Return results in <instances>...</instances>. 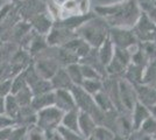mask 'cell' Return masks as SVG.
<instances>
[{
    "instance_id": "f546056e",
    "label": "cell",
    "mask_w": 156,
    "mask_h": 140,
    "mask_svg": "<svg viewBox=\"0 0 156 140\" xmlns=\"http://www.w3.org/2000/svg\"><path fill=\"white\" fill-rule=\"evenodd\" d=\"M79 64H80L82 75H83L84 80H103V77L99 75V73L94 68H92L91 66H87V64H82V63H79Z\"/></svg>"
},
{
    "instance_id": "44dd1931",
    "label": "cell",
    "mask_w": 156,
    "mask_h": 140,
    "mask_svg": "<svg viewBox=\"0 0 156 140\" xmlns=\"http://www.w3.org/2000/svg\"><path fill=\"white\" fill-rule=\"evenodd\" d=\"M65 71L68 74L69 78L71 80L73 85L80 87L83 83V75H82V69H80V64L79 63H72L65 67Z\"/></svg>"
},
{
    "instance_id": "9a60e30c",
    "label": "cell",
    "mask_w": 156,
    "mask_h": 140,
    "mask_svg": "<svg viewBox=\"0 0 156 140\" xmlns=\"http://www.w3.org/2000/svg\"><path fill=\"white\" fill-rule=\"evenodd\" d=\"M97 55L98 59L100 61V63L106 67L108 63H110L112 59H113V55H114V46L112 43V41L110 39V35L106 38V40L101 43V46L97 49Z\"/></svg>"
},
{
    "instance_id": "1f68e13d",
    "label": "cell",
    "mask_w": 156,
    "mask_h": 140,
    "mask_svg": "<svg viewBox=\"0 0 156 140\" xmlns=\"http://www.w3.org/2000/svg\"><path fill=\"white\" fill-rule=\"evenodd\" d=\"M140 47H141V49L143 50V53L146 54V56L148 57V60L149 61L156 60V42L155 41L140 43Z\"/></svg>"
},
{
    "instance_id": "ffe728a7",
    "label": "cell",
    "mask_w": 156,
    "mask_h": 140,
    "mask_svg": "<svg viewBox=\"0 0 156 140\" xmlns=\"http://www.w3.org/2000/svg\"><path fill=\"white\" fill-rule=\"evenodd\" d=\"M141 84L156 87V60L150 61L143 70Z\"/></svg>"
},
{
    "instance_id": "7c38bea8",
    "label": "cell",
    "mask_w": 156,
    "mask_h": 140,
    "mask_svg": "<svg viewBox=\"0 0 156 140\" xmlns=\"http://www.w3.org/2000/svg\"><path fill=\"white\" fill-rule=\"evenodd\" d=\"M96 127H97V123L94 121V119L91 116L84 111L79 110V112H78V128H79L80 135L84 139H86L87 137L91 135Z\"/></svg>"
},
{
    "instance_id": "7dc6e473",
    "label": "cell",
    "mask_w": 156,
    "mask_h": 140,
    "mask_svg": "<svg viewBox=\"0 0 156 140\" xmlns=\"http://www.w3.org/2000/svg\"><path fill=\"white\" fill-rule=\"evenodd\" d=\"M11 1H13V0H11Z\"/></svg>"
},
{
    "instance_id": "3957f363",
    "label": "cell",
    "mask_w": 156,
    "mask_h": 140,
    "mask_svg": "<svg viewBox=\"0 0 156 140\" xmlns=\"http://www.w3.org/2000/svg\"><path fill=\"white\" fill-rule=\"evenodd\" d=\"M110 39L113 46L121 49H127L128 52L134 54L139 48V41L134 35L133 31L129 28H120V27H111Z\"/></svg>"
},
{
    "instance_id": "6da1fadb",
    "label": "cell",
    "mask_w": 156,
    "mask_h": 140,
    "mask_svg": "<svg viewBox=\"0 0 156 140\" xmlns=\"http://www.w3.org/2000/svg\"><path fill=\"white\" fill-rule=\"evenodd\" d=\"M94 13L103 18L110 28L120 27L132 29L141 14V9L136 0H121L114 4L96 6Z\"/></svg>"
},
{
    "instance_id": "30bf717a",
    "label": "cell",
    "mask_w": 156,
    "mask_h": 140,
    "mask_svg": "<svg viewBox=\"0 0 156 140\" xmlns=\"http://www.w3.org/2000/svg\"><path fill=\"white\" fill-rule=\"evenodd\" d=\"M30 26L33 27L34 32L39 34V35H47L51 31L54 27V19L50 16V14L48 12L43 13H37L36 16H34L30 20Z\"/></svg>"
},
{
    "instance_id": "f6af8a7d",
    "label": "cell",
    "mask_w": 156,
    "mask_h": 140,
    "mask_svg": "<svg viewBox=\"0 0 156 140\" xmlns=\"http://www.w3.org/2000/svg\"><path fill=\"white\" fill-rule=\"evenodd\" d=\"M13 1H15V0H13ZM18 1H27V0H18Z\"/></svg>"
},
{
    "instance_id": "74e56055",
    "label": "cell",
    "mask_w": 156,
    "mask_h": 140,
    "mask_svg": "<svg viewBox=\"0 0 156 140\" xmlns=\"http://www.w3.org/2000/svg\"><path fill=\"white\" fill-rule=\"evenodd\" d=\"M5 98L6 97H0V114H5Z\"/></svg>"
},
{
    "instance_id": "8fae6325",
    "label": "cell",
    "mask_w": 156,
    "mask_h": 140,
    "mask_svg": "<svg viewBox=\"0 0 156 140\" xmlns=\"http://www.w3.org/2000/svg\"><path fill=\"white\" fill-rule=\"evenodd\" d=\"M150 111L147 106L142 105L141 103L136 102V104L134 105L132 112H130V121H132V127H133V132H137L140 130V127L146 120L149 118Z\"/></svg>"
},
{
    "instance_id": "cb8c5ba5",
    "label": "cell",
    "mask_w": 156,
    "mask_h": 140,
    "mask_svg": "<svg viewBox=\"0 0 156 140\" xmlns=\"http://www.w3.org/2000/svg\"><path fill=\"white\" fill-rule=\"evenodd\" d=\"M48 47L47 40L43 38V35H39L36 33V35H34L30 39V46H29V52L32 55L39 54L41 52H43Z\"/></svg>"
},
{
    "instance_id": "83f0119b",
    "label": "cell",
    "mask_w": 156,
    "mask_h": 140,
    "mask_svg": "<svg viewBox=\"0 0 156 140\" xmlns=\"http://www.w3.org/2000/svg\"><path fill=\"white\" fill-rule=\"evenodd\" d=\"M56 132L63 138L64 140H84V138L78 133V132H75L72 130H69L66 127L59 125L57 128H56Z\"/></svg>"
},
{
    "instance_id": "d6986e66",
    "label": "cell",
    "mask_w": 156,
    "mask_h": 140,
    "mask_svg": "<svg viewBox=\"0 0 156 140\" xmlns=\"http://www.w3.org/2000/svg\"><path fill=\"white\" fill-rule=\"evenodd\" d=\"M78 112H79L78 109L64 112L63 117H62V120H61V125L79 133V128H78Z\"/></svg>"
},
{
    "instance_id": "ac0fdd59",
    "label": "cell",
    "mask_w": 156,
    "mask_h": 140,
    "mask_svg": "<svg viewBox=\"0 0 156 140\" xmlns=\"http://www.w3.org/2000/svg\"><path fill=\"white\" fill-rule=\"evenodd\" d=\"M21 111V106L19 105V103L16 102L14 95H8L6 98H5V114L7 117L12 118L16 121Z\"/></svg>"
},
{
    "instance_id": "d6a6232c",
    "label": "cell",
    "mask_w": 156,
    "mask_h": 140,
    "mask_svg": "<svg viewBox=\"0 0 156 140\" xmlns=\"http://www.w3.org/2000/svg\"><path fill=\"white\" fill-rule=\"evenodd\" d=\"M26 140H48V138H47V134L41 128L34 126L28 130Z\"/></svg>"
},
{
    "instance_id": "e0dca14e",
    "label": "cell",
    "mask_w": 156,
    "mask_h": 140,
    "mask_svg": "<svg viewBox=\"0 0 156 140\" xmlns=\"http://www.w3.org/2000/svg\"><path fill=\"white\" fill-rule=\"evenodd\" d=\"M93 100L97 105L104 113H108V112H113V111H117L115 107H114V104L112 103L110 96L105 92L104 90H101L100 92H98L97 95L93 96Z\"/></svg>"
},
{
    "instance_id": "9c48e42d",
    "label": "cell",
    "mask_w": 156,
    "mask_h": 140,
    "mask_svg": "<svg viewBox=\"0 0 156 140\" xmlns=\"http://www.w3.org/2000/svg\"><path fill=\"white\" fill-rule=\"evenodd\" d=\"M55 95V106L62 112H68L77 109L76 102L71 90H54Z\"/></svg>"
},
{
    "instance_id": "4316f807",
    "label": "cell",
    "mask_w": 156,
    "mask_h": 140,
    "mask_svg": "<svg viewBox=\"0 0 156 140\" xmlns=\"http://www.w3.org/2000/svg\"><path fill=\"white\" fill-rule=\"evenodd\" d=\"M114 135L115 133L111 128L103 126V125H97V127L91 134L92 138H94L96 140H112L114 138Z\"/></svg>"
},
{
    "instance_id": "e575fe53",
    "label": "cell",
    "mask_w": 156,
    "mask_h": 140,
    "mask_svg": "<svg viewBox=\"0 0 156 140\" xmlns=\"http://www.w3.org/2000/svg\"><path fill=\"white\" fill-rule=\"evenodd\" d=\"M16 125L15 120L7 117L6 114H0V130H4L7 127H13Z\"/></svg>"
},
{
    "instance_id": "b9f144b4",
    "label": "cell",
    "mask_w": 156,
    "mask_h": 140,
    "mask_svg": "<svg viewBox=\"0 0 156 140\" xmlns=\"http://www.w3.org/2000/svg\"><path fill=\"white\" fill-rule=\"evenodd\" d=\"M84 140H96V139H94V138H92L91 135H90V137H87V138H86V139H84Z\"/></svg>"
},
{
    "instance_id": "ee69618b",
    "label": "cell",
    "mask_w": 156,
    "mask_h": 140,
    "mask_svg": "<svg viewBox=\"0 0 156 140\" xmlns=\"http://www.w3.org/2000/svg\"><path fill=\"white\" fill-rule=\"evenodd\" d=\"M39 1H42V2H49V1H51V0H39Z\"/></svg>"
},
{
    "instance_id": "7402d4cb",
    "label": "cell",
    "mask_w": 156,
    "mask_h": 140,
    "mask_svg": "<svg viewBox=\"0 0 156 140\" xmlns=\"http://www.w3.org/2000/svg\"><path fill=\"white\" fill-rule=\"evenodd\" d=\"M14 97H15L16 102L19 103L20 106L27 107V106H30L34 95H33L30 88L28 87V85H26V87L22 88L21 90H19L16 93H14Z\"/></svg>"
},
{
    "instance_id": "c3c4849f",
    "label": "cell",
    "mask_w": 156,
    "mask_h": 140,
    "mask_svg": "<svg viewBox=\"0 0 156 140\" xmlns=\"http://www.w3.org/2000/svg\"><path fill=\"white\" fill-rule=\"evenodd\" d=\"M155 42H156V40H155Z\"/></svg>"
},
{
    "instance_id": "8992f818",
    "label": "cell",
    "mask_w": 156,
    "mask_h": 140,
    "mask_svg": "<svg viewBox=\"0 0 156 140\" xmlns=\"http://www.w3.org/2000/svg\"><path fill=\"white\" fill-rule=\"evenodd\" d=\"M118 90H119V99L122 112L130 113L137 102L134 85H132L129 82H127L121 77L118 80Z\"/></svg>"
},
{
    "instance_id": "5bb4252c",
    "label": "cell",
    "mask_w": 156,
    "mask_h": 140,
    "mask_svg": "<svg viewBox=\"0 0 156 140\" xmlns=\"http://www.w3.org/2000/svg\"><path fill=\"white\" fill-rule=\"evenodd\" d=\"M30 106H32V109L35 112H39V111L43 110V109H47V107L55 106V95H54V91L34 96Z\"/></svg>"
},
{
    "instance_id": "bcb514c9",
    "label": "cell",
    "mask_w": 156,
    "mask_h": 140,
    "mask_svg": "<svg viewBox=\"0 0 156 140\" xmlns=\"http://www.w3.org/2000/svg\"><path fill=\"white\" fill-rule=\"evenodd\" d=\"M153 140H156V137H155V138H154V139H153Z\"/></svg>"
},
{
    "instance_id": "60d3db41",
    "label": "cell",
    "mask_w": 156,
    "mask_h": 140,
    "mask_svg": "<svg viewBox=\"0 0 156 140\" xmlns=\"http://www.w3.org/2000/svg\"><path fill=\"white\" fill-rule=\"evenodd\" d=\"M133 138H134V133L132 134V135H129L128 138H126V139H125V140H133Z\"/></svg>"
},
{
    "instance_id": "4fadbf2b",
    "label": "cell",
    "mask_w": 156,
    "mask_h": 140,
    "mask_svg": "<svg viewBox=\"0 0 156 140\" xmlns=\"http://www.w3.org/2000/svg\"><path fill=\"white\" fill-rule=\"evenodd\" d=\"M51 87L54 90H71L73 84L69 78L65 68H59L50 80Z\"/></svg>"
},
{
    "instance_id": "7bdbcfd3",
    "label": "cell",
    "mask_w": 156,
    "mask_h": 140,
    "mask_svg": "<svg viewBox=\"0 0 156 140\" xmlns=\"http://www.w3.org/2000/svg\"><path fill=\"white\" fill-rule=\"evenodd\" d=\"M150 1H151V4H153L154 6H156V0H150Z\"/></svg>"
},
{
    "instance_id": "2e32d148",
    "label": "cell",
    "mask_w": 156,
    "mask_h": 140,
    "mask_svg": "<svg viewBox=\"0 0 156 140\" xmlns=\"http://www.w3.org/2000/svg\"><path fill=\"white\" fill-rule=\"evenodd\" d=\"M144 68L135 66L133 63H129L128 67L126 68L125 74L122 76V78L126 80L127 82H129L132 85H137V84H141V81H142V75Z\"/></svg>"
},
{
    "instance_id": "d4e9b609",
    "label": "cell",
    "mask_w": 156,
    "mask_h": 140,
    "mask_svg": "<svg viewBox=\"0 0 156 140\" xmlns=\"http://www.w3.org/2000/svg\"><path fill=\"white\" fill-rule=\"evenodd\" d=\"M30 90L34 96L36 95H41V93H47L50 92V91H54V89L51 87V83L50 81L48 80H43V78H39L34 84L30 85Z\"/></svg>"
},
{
    "instance_id": "52a82bcc",
    "label": "cell",
    "mask_w": 156,
    "mask_h": 140,
    "mask_svg": "<svg viewBox=\"0 0 156 140\" xmlns=\"http://www.w3.org/2000/svg\"><path fill=\"white\" fill-rule=\"evenodd\" d=\"M33 64H34V68H35V71L37 73L40 77L48 81L51 80L52 76L61 68L57 61L54 60V59H48V57L40 59Z\"/></svg>"
},
{
    "instance_id": "8d00e7d4",
    "label": "cell",
    "mask_w": 156,
    "mask_h": 140,
    "mask_svg": "<svg viewBox=\"0 0 156 140\" xmlns=\"http://www.w3.org/2000/svg\"><path fill=\"white\" fill-rule=\"evenodd\" d=\"M13 127H7V128H4V130H0V140H7L8 137H9V133L12 131Z\"/></svg>"
},
{
    "instance_id": "484cf974",
    "label": "cell",
    "mask_w": 156,
    "mask_h": 140,
    "mask_svg": "<svg viewBox=\"0 0 156 140\" xmlns=\"http://www.w3.org/2000/svg\"><path fill=\"white\" fill-rule=\"evenodd\" d=\"M137 133L143 134V135H148V137H151L153 139L156 137V119L150 116L148 119L143 123L140 130L137 131Z\"/></svg>"
},
{
    "instance_id": "836d02e7",
    "label": "cell",
    "mask_w": 156,
    "mask_h": 140,
    "mask_svg": "<svg viewBox=\"0 0 156 140\" xmlns=\"http://www.w3.org/2000/svg\"><path fill=\"white\" fill-rule=\"evenodd\" d=\"M12 91V78L0 82V97H7Z\"/></svg>"
},
{
    "instance_id": "7a4b0ae2",
    "label": "cell",
    "mask_w": 156,
    "mask_h": 140,
    "mask_svg": "<svg viewBox=\"0 0 156 140\" xmlns=\"http://www.w3.org/2000/svg\"><path fill=\"white\" fill-rule=\"evenodd\" d=\"M108 34H110V26L103 18H99L97 15L86 21L84 25H82L76 31V35L78 38L83 39L92 49L96 50L106 40Z\"/></svg>"
},
{
    "instance_id": "ab89813d",
    "label": "cell",
    "mask_w": 156,
    "mask_h": 140,
    "mask_svg": "<svg viewBox=\"0 0 156 140\" xmlns=\"http://www.w3.org/2000/svg\"><path fill=\"white\" fill-rule=\"evenodd\" d=\"M126 138H124V137H121V135H119V134H115L114 135V138L112 140H125Z\"/></svg>"
},
{
    "instance_id": "5b68a950",
    "label": "cell",
    "mask_w": 156,
    "mask_h": 140,
    "mask_svg": "<svg viewBox=\"0 0 156 140\" xmlns=\"http://www.w3.org/2000/svg\"><path fill=\"white\" fill-rule=\"evenodd\" d=\"M132 31L136 36L139 43L156 40V23H154L143 12H141Z\"/></svg>"
},
{
    "instance_id": "4dcf8cb0",
    "label": "cell",
    "mask_w": 156,
    "mask_h": 140,
    "mask_svg": "<svg viewBox=\"0 0 156 140\" xmlns=\"http://www.w3.org/2000/svg\"><path fill=\"white\" fill-rule=\"evenodd\" d=\"M26 85L27 83H26V78H25V73L22 70L14 78H12V91H11V93L12 95L16 93L19 90H21L22 88L26 87Z\"/></svg>"
},
{
    "instance_id": "ba28073f",
    "label": "cell",
    "mask_w": 156,
    "mask_h": 140,
    "mask_svg": "<svg viewBox=\"0 0 156 140\" xmlns=\"http://www.w3.org/2000/svg\"><path fill=\"white\" fill-rule=\"evenodd\" d=\"M134 89L139 103H141L148 109L156 106V87L147 84H137L134 85Z\"/></svg>"
},
{
    "instance_id": "277c9868",
    "label": "cell",
    "mask_w": 156,
    "mask_h": 140,
    "mask_svg": "<svg viewBox=\"0 0 156 140\" xmlns=\"http://www.w3.org/2000/svg\"><path fill=\"white\" fill-rule=\"evenodd\" d=\"M64 112H62L56 106L43 109L37 112L36 126L41 128L44 133H52L61 125V120Z\"/></svg>"
},
{
    "instance_id": "f35d334b",
    "label": "cell",
    "mask_w": 156,
    "mask_h": 140,
    "mask_svg": "<svg viewBox=\"0 0 156 140\" xmlns=\"http://www.w3.org/2000/svg\"><path fill=\"white\" fill-rule=\"evenodd\" d=\"M149 111H150V114H151V116L156 119V106L149 107Z\"/></svg>"
},
{
    "instance_id": "f1b7e54d",
    "label": "cell",
    "mask_w": 156,
    "mask_h": 140,
    "mask_svg": "<svg viewBox=\"0 0 156 140\" xmlns=\"http://www.w3.org/2000/svg\"><path fill=\"white\" fill-rule=\"evenodd\" d=\"M28 127L25 126H19V125H15L13 126L9 137L7 140H26L27 139V133H28Z\"/></svg>"
},
{
    "instance_id": "d590c367",
    "label": "cell",
    "mask_w": 156,
    "mask_h": 140,
    "mask_svg": "<svg viewBox=\"0 0 156 140\" xmlns=\"http://www.w3.org/2000/svg\"><path fill=\"white\" fill-rule=\"evenodd\" d=\"M12 8H13V4H6L5 6L0 8V25L6 20V18L8 16V14L11 13Z\"/></svg>"
},
{
    "instance_id": "603a6c76",
    "label": "cell",
    "mask_w": 156,
    "mask_h": 140,
    "mask_svg": "<svg viewBox=\"0 0 156 140\" xmlns=\"http://www.w3.org/2000/svg\"><path fill=\"white\" fill-rule=\"evenodd\" d=\"M80 88L84 90L86 93H89L90 96H94L98 92H100L104 88V82L103 80H84Z\"/></svg>"
}]
</instances>
